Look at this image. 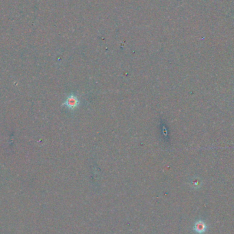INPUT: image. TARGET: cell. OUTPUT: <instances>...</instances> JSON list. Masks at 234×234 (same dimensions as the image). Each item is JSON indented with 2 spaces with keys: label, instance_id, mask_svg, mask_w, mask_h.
I'll return each instance as SVG.
<instances>
[{
  "label": "cell",
  "instance_id": "cell-1",
  "mask_svg": "<svg viewBox=\"0 0 234 234\" xmlns=\"http://www.w3.org/2000/svg\"><path fill=\"white\" fill-rule=\"evenodd\" d=\"M64 105H65L69 109L74 110L78 106L79 99H77V97L73 95V94H71V95H69L68 97L67 100L64 101Z\"/></svg>",
  "mask_w": 234,
  "mask_h": 234
},
{
  "label": "cell",
  "instance_id": "cell-2",
  "mask_svg": "<svg viewBox=\"0 0 234 234\" xmlns=\"http://www.w3.org/2000/svg\"><path fill=\"white\" fill-rule=\"evenodd\" d=\"M206 226L205 225V223L202 221H199L198 222L196 223L195 227H194V229H195L198 233H203L206 230Z\"/></svg>",
  "mask_w": 234,
  "mask_h": 234
}]
</instances>
